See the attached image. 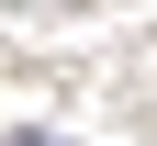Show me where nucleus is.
<instances>
[{
  "mask_svg": "<svg viewBox=\"0 0 157 146\" xmlns=\"http://www.w3.org/2000/svg\"><path fill=\"white\" fill-rule=\"evenodd\" d=\"M11 146H56V135H11Z\"/></svg>",
  "mask_w": 157,
  "mask_h": 146,
  "instance_id": "f257e3e1",
  "label": "nucleus"
}]
</instances>
